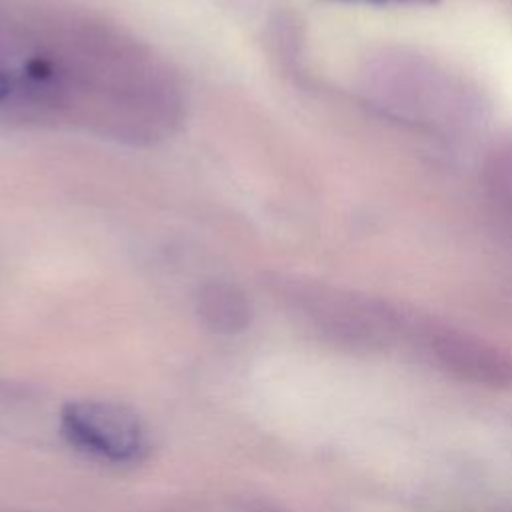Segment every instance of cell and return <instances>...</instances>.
Instances as JSON below:
<instances>
[{
  "label": "cell",
  "instance_id": "obj_1",
  "mask_svg": "<svg viewBox=\"0 0 512 512\" xmlns=\"http://www.w3.org/2000/svg\"><path fill=\"white\" fill-rule=\"evenodd\" d=\"M58 428L70 446L108 462H134L146 450V430L138 414L112 400L66 402Z\"/></svg>",
  "mask_w": 512,
  "mask_h": 512
},
{
  "label": "cell",
  "instance_id": "obj_2",
  "mask_svg": "<svg viewBox=\"0 0 512 512\" xmlns=\"http://www.w3.org/2000/svg\"><path fill=\"white\" fill-rule=\"evenodd\" d=\"M384 88H376L386 106L398 110L402 116L418 118L424 122H446L448 108L454 112L458 102V86L440 74L430 64L418 60H400L380 72Z\"/></svg>",
  "mask_w": 512,
  "mask_h": 512
},
{
  "label": "cell",
  "instance_id": "obj_3",
  "mask_svg": "<svg viewBox=\"0 0 512 512\" xmlns=\"http://www.w3.org/2000/svg\"><path fill=\"white\" fill-rule=\"evenodd\" d=\"M434 350L442 364L460 378L486 386L512 384V360L484 342L444 334L434 340Z\"/></svg>",
  "mask_w": 512,
  "mask_h": 512
},
{
  "label": "cell",
  "instance_id": "obj_4",
  "mask_svg": "<svg viewBox=\"0 0 512 512\" xmlns=\"http://www.w3.org/2000/svg\"><path fill=\"white\" fill-rule=\"evenodd\" d=\"M198 312L218 332H238L250 320V306L244 294L228 282H208L198 290Z\"/></svg>",
  "mask_w": 512,
  "mask_h": 512
},
{
  "label": "cell",
  "instance_id": "obj_5",
  "mask_svg": "<svg viewBox=\"0 0 512 512\" xmlns=\"http://www.w3.org/2000/svg\"><path fill=\"white\" fill-rule=\"evenodd\" d=\"M494 182L506 194L512 196V148L504 150V154L496 160L494 168Z\"/></svg>",
  "mask_w": 512,
  "mask_h": 512
},
{
  "label": "cell",
  "instance_id": "obj_6",
  "mask_svg": "<svg viewBox=\"0 0 512 512\" xmlns=\"http://www.w3.org/2000/svg\"><path fill=\"white\" fill-rule=\"evenodd\" d=\"M10 92H12V84H10V78H8V74H4V72L0 70V102L8 100Z\"/></svg>",
  "mask_w": 512,
  "mask_h": 512
},
{
  "label": "cell",
  "instance_id": "obj_7",
  "mask_svg": "<svg viewBox=\"0 0 512 512\" xmlns=\"http://www.w3.org/2000/svg\"><path fill=\"white\" fill-rule=\"evenodd\" d=\"M354 2H366V4H426L432 0H354Z\"/></svg>",
  "mask_w": 512,
  "mask_h": 512
}]
</instances>
